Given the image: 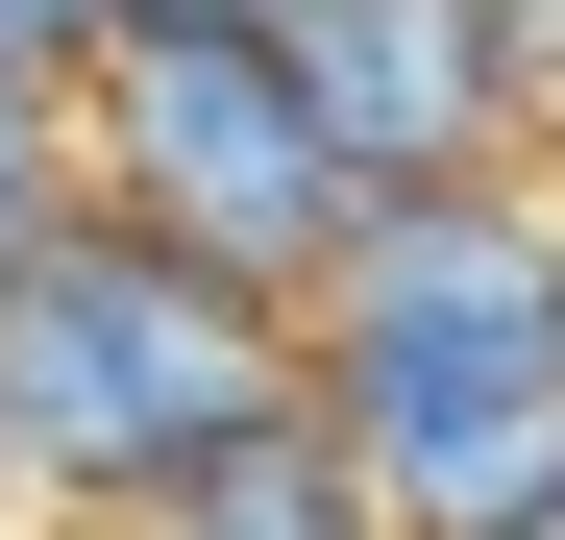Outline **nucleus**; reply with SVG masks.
I'll list each match as a JSON object with an SVG mask.
<instances>
[{
  "label": "nucleus",
  "instance_id": "nucleus-5",
  "mask_svg": "<svg viewBox=\"0 0 565 540\" xmlns=\"http://www.w3.org/2000/svg\"><path fill=\"white\" fill-rule=\"evenodd\" d=\"M124 540H369V467H344V418L296 393V418H246V442H198Z\"/></svg>",
  "mask_w": 565,
  "mask_h": 540
},
{
  "label": "nucleus",
  "instance_id": "nucleus-1",
  "mask_svg": "<svg viewBox=\"0 0 565 540\" xmlns=\"http://www.w3.org/2000/svg\"><path fill=\"white\" fill-rule=\"evenodd\" d=\"M296 393H320L296 369V295H246V270L148 246L99 197L0 270V492H25V516H148L198 442L296 418Z\"/></svg>",
  "mask_w": 565,
  "mask_h": 540
},
{
  "label": "nucleus",
  "instance_id": "nucleus-4",
  "mask_svg": "<svg viewBox=\"0 0 565 540\" xmlns=\"http://www.w3.org/2000/svg\"><path fill=\"white\" fill-rule=\"evenodd\" d=\"M270 74L320 99V148L369 172V197L516 172V25L492 0H270Z\"/></svg>",
  "mask_w": 565,
  "mask_h": 540
},
{
  "label": "nucleus",
  "instance_id": "nucleus-8",
  "mask_svg": "<svg viewBox=\"0 0 565 540\" xmlns=\"http://www.w3.org/2000/svg\"><path fill=\"white\" fill-rule=\"evenodd\" d=\"M124 25H270V0H124Z\"/></svg>",
  "mask_w": 565,
  "mask_h": 540
},
{
  "label": "nucleus",
  "instance_id": "nucleus-7",
  "mask_svg": "<svg viewBox=\"0 0 565 540\" xmlns=\"http://www.w3.org/2000/svg\"><path fill=\"white\" fill-rule=\"evenodd\" d=\"M0 50H25V74H99V50H124V0H0Z\"/></svg>",
  "mask_w": 565,
  "mask_h": 540
},
{
  "label": "nucleus",
  "instance_id": "nucleus-3",
  "mask_svg": "<svg viewBox=\"0 0 565 540\" xmlns=\"http://www.w3.org/2000/svg\"><path fill=\"white\" fill-rule=\"evenodd\" d=\"M74 172H99V222L246 270V295H320L369 172L320 148V99L270 74V25H124L99 74H74Z\"/></svg>",
  "mask_w": 565,
  "mask_h": 540
},
{
  "label": "nucleus",
  "instance_id": "nucleus-2",
  "mask_svg": "<svg viewBox=\"0 0 565 540\" xmlns=\"http://www.w3.org/2000/svg\"><path fill=\"white\" fill-rule=\"evenodd\" d=\"M296 369L344 418V467H418L467 418H541L565 393V222L516 172H443V197H369L344 270L296 295Z\"/></svg>",
  "mask_w": 565,
  "mask_h": 540
},
{
  "label": "nucleus",
  "instance_id": "nucleus-6",
  "mask_svg": "<svg viewBox=\"0 0 565 540\" xmlns=\"http://www.w3.org/2000/svg\"><path fill=\"white\" fill-rule=\"evenodd\" d=\"M74 197H99V172H74V74H25V50H0V270H25Z\"/></svg>",
  "mask_w": 565,
  "mask_h": 540
},
{
  "label": "nucleus",
  "instance_id": "nucleus-9",
  "mask_svg": "<svg viewBox=\"0 0 565 540\" xmlns=\"http://www.w3.org/2000/svg\"><path fill=\"white\" fill-rule=\"evenodd\" d=\"M0 516H25V492H0Z\"/></svg>",
  "mask_w": 565,
  "mask_h": 540
}]
</instances>
